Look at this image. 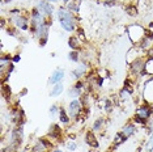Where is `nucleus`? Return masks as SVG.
<instances>
[{"instance_id":"f8f14e48","label":"nucleus","mask_w":153,"mask_h":152,"mask_svg":"<svg viewBox=\"0 0 153 152\" xmlns=\"http://www.w3.org/2000/svg\"><path fill=\"white\" fill-rule=\"evenodd\" d=\"M85 72H86V64L84 63V64L79 66V67L76 68V70L72 71V75H74L76 79H80L82 75H85Z\"/></svg>"},{"instance_id":"4c0bfd02","label":"nucleus","mask_w":153,"mask_h":152,"mask_svg":"<svg viewBox=\"0 0 153 152\" xmlns=\"http://www.w3.org/2000/svg\"><path fill=\"white\" fill-rule=\"evenodd\" d=\"M107 1H109V0H107Z\"/></svg>"},{"instance_id":"6e6552de","label":"nucleus","mask_w":153,"mask_h":152,"mask_svg":"<svg viewBox=\"0 0 153 152\" xmlns=\"http://www.w3.org/2000/svg\"><path fill=\"white\" fill-rule=\"evenodd\" d=\"M48 135H50L53 139H59L62 136V129L59 127V125H53L50 127V131H48Z\"/></svg>"},{"instance_id":"20e7f679","label":"nucleus","mask_w":153,"mask_h":152,"mask_svg":"<svg viewBox=\"0 0 153 152\" xmlns=\"http://www.w3.org/2000/svg\"><path fill=\"white\" fill-rule=\"evenodd\" d=\"M81 113V102L77 100H72L68 105V114L71 118H76L79 117V114Z\"/></svg>"},{"instance_id":"7c9ffc66","label":"nucleus","mask_w":153,"mask_h":152,"mask_svg":"<svg viewBox=\"0 0 153 152\" xmlns=\"http://www.w3.org/2000/svg\"><path fill=\"white\" fill-rule=\"evenodd\" d=\"M148 57L151 58V59H153V47H152V49H149V51H148Z\"/></svg>"},{"instance_id":"c9c22d12","label":"nucleus","mask_w":153,"mask_h":152,"mask_svg":"<svg viewBox=\"0 0 153 152\" xmlns=\"http://www.w3.org/2000/svg\"><path fill=\"white\" fill-rule=\"evenodd\" d=\"M63 1H64V3H68V1H71V0H63Z\"/></svg>"},{"instance_id":"7ed1b4c3","label":"nucleus","mask_w":153,"mask_h":152,"mask_svg":"<svg viewBox=\"0 0 153 152\" xmlns=\"http://www.w3.org/2000/svg\"><path fill=\"white\" fill-rule=\"evenodd\" d=\"M36 8H37L41 13H42L43 16H46V17H51V15H53V12H54L53 5H51L50 3L47 1V0H39V1L37 3V7H36Z\"/></svg>"},{"instance_id":"f03ea898","label":"nucleus","mask_w":153,"mask_h":152,"mask_svg":"<svg viewBox=\"0 0 153 152\" xmlns=\"http://www.w3.org/2000/svg\"><path fill=\"white\" fill-rule=\"evenodd\" d=\"M145 62L143 58H135L131 62V72L135 75H144V70H145Z\"/></svg>"},{"instance_id":"412c9836","label":"nucleus","mask_w":153,"mask_h":152,"mask_svg":"<svg viewBox=\"0 0 153 152\" xmlns=\"http://www.w3.org/2000/svg\"><path fill=\"white\" fill-rule=\"evenodd\" d=\"M3 96L5 98L11 97V88H9V85H7V84L3 85Z\"/></svg>"},{"instance_id":"0eeeda50","label":"nucleus","mask_w":153,"mask_h":152,"mask_svg":"<svg viewBox=\"0 0 153 152\" xmlns=\"http://www.w3.org/2000/svg\"><path fill=\"white\" fill-rule=\"evenodd\" d=\"M151 114H152L151 108H149V106H145V105L137 108V110H136V115L140 117V118H144V119H148L149 117H151Z\"/></svg>"},{"instance_id":"e433bc0d","label":"nucleus","mask_w":153,"mask_h":152,"mask_svg":"<svg viewBox=\"0 0 153 152\" xmlns=\"http://www.w3.org/2000/svg\"><path fill=\"white\" fill-rule=\"evenodd\" d=\"M151 28H152V29H153V22H151Z\"/></svg>"},{"instance_id":"f257e3e1","label":"nucleus","mask_w":153,"mask_h":152,"mask_svg":"<svg viewBox=\"0 0 153 152\" xmlns=\"http://www.w3.org/2000/svg\"><path fill=\"white\" fill-rule=\"evenodd\" d=\"M56 15H58L59 22H60V26L63 28L64 30H67V32H74L76 29V21H75L74 13L69 12L67 8H59Z\"/></svg>"},{"instance_id":"2eb2a0df","label":"nucleus","mask_w":153,"mask_h":152,"mask_svg":"<svg viewBox=\"0 0 153 152\" xmlns=\"http://www.w3.org/2000/svg\"><path fill=\"white\" fill-rule=\"evenodd\" d=\"M68 45H69V47H71L72 50H77L81 43H80L77 37H71L69 38V41H68Z\"/></svg>"},{"instance_id":"9b49d317","label":"nucleus","mask_w":153,"mask_h":152,"mask_svg":"<svg viewBox=\"0 0 153 152\" xmlns=\"http://www.w3.org/2000/svg\"><path fill=\"white\" fill-rule=\"evenodd\" d=\"M67 9L72 13H79V9H80V3L77 0H71V1L67 3Z\"/></svg>"},{"instance_id":"a211bd4d","label":"nucleus","mask_w":153,"mask_h":152,"mask_svg":"<svg viewBox=\"0 0 153 152\" xmlns=\"http://www.w3.org/2000/svg\"><path fill=\"white\" fill-rule=\"evenodd\" d=\"M46 150H47V147L45 146V144L42 143V142H38V143L34 146L33 148H32V151L30 152H46Z\"/></svg>"},{"instance_id":"39448f33","label":"nucleus","mask_w":153,"mask_h":152,"mask_svg":"<svg viewBox=\"0 0 153 152\" xmlns=\"http://www.w3.org/2000/svg\"><path fill=\"white\" fill-rule=\"evenodd\" d=\"M12 21L15 22V25L17 28H20V29H22V30H26L27 29V19L25 16H22V15H16L15 17L12 19Z\"/></svg>"},{"instance_id":"c85d7f7f","label":"nucleus","mask_w":153,"mask_h":152,"mask_svg":"<svg viewBox=\"0 0 153 152\" xmlns=\"http://www.w3.org/2000/svg\"><path fill=\"white\" fill-rule=\"evenodd\" d=\"M20 59H21V58H20V55H15V57L12 58V60L15 62V63H16V62H20Z\"/></svg>"},{"instance_id":"bb28decb","label":"nucleus","mask_w":153,"mask_h":152,"mask_svg":"<svg viewBox=\"0 0 153 152\" xmlns=\"http://www.w3.org/2000/svg\"><path fill=\"white\" fill-rule=\"evenodd\" d=\"M82 87H84V83H82L81 80H79L77 83H76V85H75V88H76V89H79V91H81Z\"/></svg>"},{"instance_id":"f704fd0d","label":"nucleus","mask_w":153,"mask_h":152,"mask_svg":"<svg viewBox=\"0 0 153 152\" xmlns=\"http://www.w3.org/2000/svg\"><path fill=\"white\" fill-rule=\"evenodd\" d=\"M9 1H12V0H4V4L5 3H9Z\"/></svg>"},{"instance_id":"b1692460","label":"nucleus","mask_w":153,"mask_h":152,"mask_svg":"<svg viewBox=\"0 0 153 152\" xmlns=\"http://www.w3.org/2000/svg\"><path fill=\"white\" fill-rule=\"evenodd\" d=\"M134 121H135V122H136V123H141V125H145V123H147V121L148 119H144V118H140V117H134Z\"/></svg>"},{"instance_id":"72a5a7b5","label":"nucleus","mask_w":153,"mask_h":152,"mask_svg":"<svg viewBox=\"0 0 153 152\" xmlns=\"http://www.w3.org/2000/svg\"><path fill=\"white\" fill-rule=\"evenodd\" d=\"M53 152H62V150H54Z\"/></svg>"},{"instance_id":"c756f323","label":"nucleus","mask_w":153,"mask_h":152,"mask_svg":"<svg viewBox=\"0 0 153 152\" xmlns=\"http://www.w3.org/2000/svg\"><path fill=\"white\" fill-rule=\"evenodd\" d=\"M105 5H107V7H113V5H115V3L111 1V0H109V1H106V3H105Z\"/></svg>"},{"instance_id":"423d86ee","label":"nucleus","mask_w":153,"mask_h":152,"mask_svg":"<svg viewBox=\"0 0 153 152\" xmlns=\"http://www.w3.org/2000/svg\"><path fill=\"white\" fill-rule=\"evenodd\" d=\"M63 77H64V71L63 70H55L53 72V75H51V77L48 79V83L55 85V84H58V83H62Z\"/></svg>"},{"instance_id":"a878e982","label":"nucleus","mask_w":153,"mask_h":152,"mask_svg":"<svg viewBox=\"0 0 153 152\" xmlns=\"http://www.w3.org/2000/svg\"><path fill=\"white\" fill-rule=\"evenodd\" d=\"M147 150H153V134H152V136H151V139H149L148 142V144H147Z\"/></svg>"},{"instance_id":"1a4fd4ad","label":"nucleus","mask_w":153,"mask_h":152,"mask_svg":"<svg viewBox=\"0 0 153 152\" xmlns=\"http://www.w3.org/2000/svg\"><path fill=\"white\" fill-rule=\"evenodd\" d=\"M135 131H136V127H135V125L134 123H127L126 126L123 127V129H122V133L124 134V135H126L127 138L128 136H132L135 134Z\"/></svg>"},{"instance_id":"cd10ccee","label":"nucleus","mask_w":153,"mask_h":152,"mask_svg":"<svg viewBox=\"0 0 153 152\" xmlns=\"http://www.w3.org/2000/svg\"><path fill=\"white\" fill-rule=\"evenodd\" d=\"M67 147H68V150H69V151H75L77 146H76V143H68V144H67Z\"/></svg>"},{"instance_id":"4468645a","label":"nucleus","mask_w":153,"mask_h":152,"mask_svg":"<svg viewBox=\"0 0 153 152\" xmlns=\"http://www.w3.org/2000/svg\"><path fill=\"white\" fill-rule=\"evenodd\" d=\"M69 114H67V112H65V109L60 108V110H59V119H60L62 123H69Z\"/></svg>"},{"instance_id":"2f4dec72","label":"nucleus","mask_w":153,"mask_h":152,"mask_svg":"<svg viewBox=\"0 0 153 152\" xmlns=\"http://www.w3.org/2000/svg\"><path fill=\"white\" fill-rule=\"evenodd\" d=\"M148 129H149V131H153V118H152V121H151V125L148 126Z\"/></svg>"},{"instance_id":"473e14b6","label":"nucleus","mask_w":153,"mask_h":152,"mask_svg":"<svg viewBox=\"0 0 153 152\" xmlns=\"http://www.w3.org/2000/svg\"><path fill=\"white\" fill-rule=\"evenodd\" d=\"M47 1H48V3H56L58 0H47Z\"/></svg>"},{"instance_id":"dca6fc26","label":"nucleus","mask_w":153,"mask_h":152,"mask_svg":"<svg viewBox=\"0 0 153 152\" xmlns=\"http://www.w3.org/2000/svg\"><path fill=\"white\" fill-rule=\"evenodd\" d=\"M103 125H105V118L96 119L93 123V131H100L101 129H103Z\"/></svg>"},{"instance_id":"9d476101","label":"nucleus","mask_w":153,"mask_h":152,"mask_svg":"<svg viewBox=\"0 0 153 152\" xmlns=\"http://www.w3.org/2000/svg\"><path fill=\"white\" fill-rule=\"evenodd\" d=\"M85 138H86V143H88L90 147H94V148L98 147V142H97L94 134H93V131H89V133L86 134Z\"/></svg>"},{"instance_id":"aec40b11","label":"nucleus","mask_w":153,"mask_h":152,"mask_svg":"<svg viewBox=\"0 0 153 152\" xmlns=\"http://www.w3.org/2000/svg\"><path fill=\"white\" fill-rule=\"evenodd\" d=\"M132 95V93L131 92H128L127 91V89H122V91H120V93H119V97L122 98V100H128V98H130V96Z\"/></svg>"},{"instance_id":"393cba45","label":"nucleus","mask_w":153,"mask_h":152,"mask_svg":"<svg viewBox=\"0 0 153 152\" xmlns=\"http://www.w3.org/2000/svg\"><path fill=\"white\" fill-rule=\"evenodd\" d=\"M59 110H60V109H58V106H56V105H53V106H51V109H50V114H51V117H54L55 114H56V113L59 112Z\"/></svg>"},{"instance_id":"4be33fe9","label":"nucleus","mask_w":153,"mask_h":152,"mask_svg":"<svg viewBox=\"0 0 153 152\" xmlns=\"http://www.w3.org/2000/svg\"><path fill=\"white\" fill-rule=\"evenodd\" d=\"M126 12H127L130 16H136V15H137V11H136V8H135L134 5L126 7Z\"/></svg>"},{"instance_id":"f3484780","label":"nucleus","mask_w":153,"mask_h":152,"mask_svg":"<svg viewBox=\"0 0 153 152\" xmlns=\"http://www.w3.org/2000/svg\"><path fill=\"white\" fill-rule=\"evenodd\" d=\"M126 140H127V136L124 135L123 133H118L115 135V139H114V144H115V147H117V146H119L120 143H123V142H126Z\"/></svg>"},{"instance_id":"5701e85b","label":"nucleus","mask_w":153,"mask_h":152,"mask_svg":"<svg viewBox=\"0 0 153 152\" xmlns=\"http://www.w3.org/2000/svg\"><path fill=\"white\" fill-rule=\"evenodd\" d=\"M68 59L69 60H74V62H77L80 59V58H79V53H77V51H71L69 55H68Z\"/></svg>"},{"instance_id":"6ab92c4d","label":"nucleus","mask_w":153,"mask_h":152,"mask_svg":"<svg viewBox=\"0 0 153 152\" xmlns=\"http://www.w3.org/2000/svg\"><path fill=\"white\" fill-rule=\"evenodd\" d=\"M145 75H153V59H149L145 63V70H144Z\"/></svg>"},{"instance_id":"ddd939ff","label":"nucleus","mask_w":153,"mask_h":152,"mask_svg":"<svg viewBox=\"0 0 153 152\" xmlns=\"http://www.w3.org/2000/svg\"><path fill=\"white\" fill-rule=\"evenodd\" d=\"M62 92H63V84H62V83H58V84H55L53 87V91L50 92V96L51 97H56V96L62 95Z\"/></svg>"}]
</instances>
